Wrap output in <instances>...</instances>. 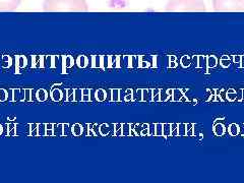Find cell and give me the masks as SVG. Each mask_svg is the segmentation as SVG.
Masks as SVG:
<instances>
[{
    "instance_id": "cell-7",
    "label": "cell",
    "mask_w": 244,
    "mask_h": 183,
    "mask_svg": "<svg viewBox=\"0 0 244 183\" xmlns=\"http://www.w3.org/2000/svg\"><path fill=\"white\" fill-rule=\"evenodd\" d=\"M217 62H218V59H217L216 56H207V69H209V68H214V67L217 65Z\"/></svg>"
},
{
    "instance_id": "cell-26",
    "label": "cell",
    "mask_w": 244,
    "mask_h": 183,
    "mask_svg": "<svg viewBox=\"0 0 244 183\" xmlns=\"http://www.w3.org/2000/svg\"><path fill=\"white\" fill-rule=\"evenodd\" d=\"M160 90H153V101H160Z\"/></svg>"
},
{
    "instance_id": "cell-16",
    "label": "cell",
    "mask_w": 244,
    "mask_h": 183,
    "mask_svg": "<svg viewBox=\"0 0 244 183\" xmlns=\"http://www.w3.org/2000/svg\"><path fill=\"white\" fill-rule=\"evenodd\" d=\"M180 63H181V65L183 67H188L190 65V58H189V56H188V55H184V56H182L181 57V60H180Z\"/></svg>"
},
{
    "instance_id": "cell-32",
    "label": "cell",
    "mask_w": 244,
    "mask_h": 183,
    "mask_svg": "<svg viewBox=\"0 0 244 183\" xmlns=\"http://www.w3.org/2000/svg\"><path fill=\"white\" fill-rule=\"evenodd\" d=\"M192 127H191V128H189V129L187 130V133H186V135H189V136H192L193 135V128H192Z\"/></svg>"
},
{
    "instance_id": "cell-29",
    "label": "cell",
    "mask_w": 244,
    "mask_h": 183,
    "mask_svg": "<svg viewBox=\"0 0 244 183\" xmlns=\"http://www.w3.org/2000/svg\"><path fill=\"white\" fill-rule=\"evenodd\" d=\"M3 92H4V90H0V101L1 102L5 101V100L7 99V95H4V96L2 95Z\"/></svg>"
},
{
    "instance_id": "cell-21",
    "label": "cell",
    "mask_w": 244,
    "mask_h": 183,
    "mask_svg": "<svg viewBox=\"0 0 244 183\" xmlns=\"http://www.w3.org/2000/svg\"><path fill=\"white\" fill-rule=\"evenodd\" d=\"M3 67H9L11 65V58L8 56H3Z\"/></svg>"
},
{
    "instance_id": "cell-1",
    "label": "cell",
    "mask_w": 244,
    "mask_h": 183,
    "mask_svg": "<svg viewBox=\"0 0 244 183\" xmlns=\"http://www.w3.org/2000/svg\"><path fill=\"white\" fill-rule=\"evenodd\" d=\"M43 9L47 12H84L89 5L86 0H44Z\"/></svg>"
},
{
    "instance_id": "cell-19",
    "label": "cell",
    "mask_w": 244,
    "mask_h": 183,
    "mask_svg": "<svg viewBox=\"0 0 244 183\" xmlns=\"http://www.w3.org/2000/svg\"><path fill=\"white\" fill-rule=\"evenodd\" d=\"M51 98L54 101H59V100L61 99V93H60V90H54L53 92H52L51 94Z\"/></svg>"
},
{
    "instance_id": "cell-28",
    "label": "cell",
    "mask_w": 244,
    "mask_h": 183,
    "mask_svg": "<svg viewBox=\"0 0 244 183\" xmlns=\"http://www.w3.org/2000/svg\"><path fill=\"white\" fill-rule=\"evenodd\" d=\"M84 97H82V101H90V90H82Z\"/></svg>"
},
{
    "instance_id": "cell-35",
    "label": "cell",
    "mask_w": 244,
    "mask_h": 183,
    "mask_svg": "<svg viewBox=\"0 0 244 183\" xmlns=\"http://www.w3.org/2000/svg\"><path fill=\"white\" fill-rule=\"evenodd\" d=\"M176 60V57L174 55H171L170 56V61H175Z\"/></svg>"
},
{
    "instance_id": "cell-31",
    "label": "cell",
    "mask_w": 244,
    "mask_h": 183,
    "mask_svg": "<svg viewBox=\"0 0 244 183\" xmlns=\"http://www.w3.org/2000/svg\"><path fill=\"white\" fill-rule=\"evenodd\" d=\"M177 66V63L175 62V61H170L169 62V67H171V68H174V67Z\"/></svg>"
},
{
    "instance_id": "cell-11",
    "label": "cell",
    "mask_w": 244,
    "mask_h": 183,
    "mask_svg": "<svg viewBox=\"0 0 244 183\" xmlns=\"http://www.w3.org/2000/svg\"><path fill=\"white\" fill-rule=\"evenodd\" d=\"M96 99L100 102L104 101V100L106 99V92L104 90H101V88L98 90L97 92H96Z\"/></svg>"
},
{
    "instance_id": "cell-33",
    "label": "cell",
    "mask_w": 244,
    "mask_h": 183,
    "mask_svg": "<svg viewBox=\"0 0 244 183\" xmlns=\"http://www.w3.org/2000/svg\"><path fill=\"white\" fill-rule=\"evenodd\" d=\"M125 101H129V100H132V93H130V95H127L125 97Z\"/></svg>"
},
{
    "instance_id": "cell-12",
    "label": "cell",
    "mask_w": 244,
    "mask_h": 183,
    "mask_svg": "<svg viewBox=\"0 0 244 183\" xmlns=\"http://www.w3.org/2000/svg\"><path fill=\"white\" fill-rule=\"evenodd\" d=\"M37 98H38V100H39V101H45V100L48 98L47 92H46L45 90H43V88H42V90H40L39 92L37 93Z\"/></svg>"
},
{
    "instance_id": "cell-17",
    "label": "cell",
    "mask_w": 244,
    "mask_h": 183,
    "mask_svg": "<svg viewBox=\"0 0 244 183\" xmlns=\"http://www.w3.org/2000/svg\"><path fill=\"white\" fill-rule=\"evenodd\" d=\"M163 135L164 136H170L171 135V124H163Z\"/></svg>"
},
{
    "instance_id": "cell-37",
    "label": "cell",
    "mask_w": 244,
    "mask_h": 183,
    "mask_svg": "<svg viewBox=\"0 0 244 183\" xmlns=\"http://www.w3.org/2000/svg\"><path fill=\"white\" fill-rule=\"evenodd\" d=\"M1 128H2V127H1V125H0V129H1ZM0 133H1V132H0Z\"/></svg>"
},
{
    "instance_id": "cell-4",
    "label": "cell",
    "mask_w": 244,
    "mask_h": 183,
    "mask_svg": "<svg viewBox=\"0 0 244 183\" xmlns=\"http://www.w3.org/2000/svg\"><path fill=\"white\" fill-rule=\"evenodd\" d=\"M22 1V0H0V12L15 10Z\"/></svg>"
},
{
    "instance_id": "cell-30",
    "label": "cell",
    "mask_w": 244,
    "mask_h": 183,
    "mask_svg": "<svg viewBox=\"0 0 244 183\" xmlns=\"http://www.w3.org/2000/svg\"><path fill=\"white\" fill-rule=\"evenodd\" d=\"M241 59H242L241 55H235V56H234V62H235V63H240V62H241Z\"/></svg>"
},
{
    "instance_id": "cell-24",
    "label": "cell",
    "mask_w": 244,
    "mask_h": 183,
    "mask_svg": "<svg viewBox=\"0 0 244 183\" xmlns=\"http://www.w3.org/2000/svg\"><path fill=\"white\" fill-rule=\"evenodd\" d=\"M207 56L205 55H198V63H197V68H201L203 67V63H205V59Z\"/></svg>"
},
{
    "instance_id": "cell-25",
    "label": "cell",
    "mask_w": 244,
    "mask_h": 183,
    "mask_svg": "<svg viewBox=\"0 0 244 183\" xmlns=\"http://www.w3.org/2000/svg\"><path fill=\"white\" fill-rule=\"evenodd\" d=\"M119 92H120V90L119 88H115V90H112V101H119V98H118V94Z\"/></svg>"
},
{
    "instance_id": "cell-8",
    "label": "cell",
    "mask_w": 244,
    "mask_h": 183,
    "mask_svg": "<svg viewBox=\"0 0 244 183\" xmlns=\"http://www.w3.org/2000/svg\"><path fill=\"white\" fill-rule=\"evenodd\" d=\"M214 132L216 135L222 136L225 133V127L223 124H215L214 125Z\"/></svg>"
},
{
    "instance_id": "cell-10",
    "label": "cell",
    "mask_w": 244,
    "mask_h": 183,
    "mask_svg": "<svg viewBox=\"0 0 244 183\" xmlns=\"http://www.w3.org/2000/svg\"><path fill=\"white\" fill-rule=\"evenodd\" d=\"M76 63H77V65L80 67L84 68V67H86V65L89 64V60H88V58H86L84 55H82V56H80L77 58V61H76Z\"/></svg>"
},
{
    "instance_id": "cell-20",
    "label": "cell",
    "mask_w": 244,
    "mask_h": 183,
    "mask_svg": "<svg viewBox=\"0 0 244 183\" xmlns=\"http://www.w3.org/2000/svg\"><path fill=\"white\" fill-rule=\"evenodd\" d=\"M171 135H178V124L177 123L171 124Z\"/></svg>"
},
{
    "instance_id": "cell-13",
    "label": "cell",
    "mask_w": 244,
    "mask_h": 183,
    "mask_svg": "<svg viewBox=\"0 0 244 183\" xmlns=\"http://www.w3.org/2000/svg\"><path fill=\"white\" fill-rule=\"evenodd\" d=\"M236 97H237V96H236L235 90H233V88H230V90H228V92H227V99H228V101H230V102L235 101Z\"/></svg>"
},
{
    "instance_id": "cell-14",
    "label": "cell",
    "mask_w": 244,
    "mask_h": 183,
    "mask_svg": "<svg viewBox=\"0 0 244 183\" xmlns=\"http://www.w3.org/2000/svg\"><path fill=\"white\" fill-rule=\"evenodd\" d=\"M187 133V130H186V124L182 123V124H178V135L180 136H185Z\"/></svg>"
},
{
    "instance_id": "cell-22",
    "label": "cell",
    "mask_w": 244,
    "mask_h": 183,
    "mask_svg": "<svg viewBox=\"0 0 244 183\" xmlns=\"http://www.w3.org/2000/svg\"><path fill=\"white\" fill-rule=\"evenodd\" d=\"M76 131H78V134H82V127L80 126V124H74L73 125V128H72V133H73L74 135H76Z\"/></svg>"
},
{
    "instance_id": "cell-36",
    "label": "cell",
    "mask_w": 244,
    "mask_h": 183,
    "mask_svg": "<svg viewBox=\"0 0 244 183\" xmlns=\"http://www.w3.org/2000/svg\"><path fill=\"white\" fill-rule=\"evenodd\" d=\"M241 92H242V99L241 100H242V101H244V88L241 90Z\"/></svg>"
},
{
    "instance_id": "cell-27",
    "label": "cell",
    "mask_w": 244,
    "mask_h": 183,
    "mask_svg": "<svg viewBox=\"0 0 244 183\" xmlns=\"http://www.w3.org/2000/svg\"><path fill=\"white\" fill-rule=\"evenodd\" d=\"M122 125L123 124L115 125V135H122Z\"/></svg>"
},
{
    "instance_id": "cell-34",
    "label": "cell",
    "mask_w": 244,
    "mask_h": 183,
    "mask_svg": "<svg viewBox=\"0 0 244 183\" xmlns=\"http://www.w3.org/2000/svg\"><path fill=\"white\" fill-rule=\"evenodd\" d=\"M154 67H157V57H154V64H153Z\"/></svg>"
},
{
    "instance_id": "cell-3",
    "label": "cell",
    "mask_w": 244,
    "mask_h": 183,
    "mask_svg": "<svg viewBox=\"0 0 244 183\" xmlns=\"http://www.w3.org/2000/svg\"><path fill=\"white\" fill-rule=\"evenodd\" d=\"M214 8L219 11L244 10V0H214Z\"/></svg>"
},
{
    "instance_id": "cell-2",
    "label": "cell",
    "mask_w": 244,
    "mask_h": 183,
    "mask_svg": "<svg viewBox=\"0 0 244 183\" xmlns=\"http://www.w3.org/2000/svg\"><path fill=\"white\" fill-rule=\"evenodd\" d=\"M166 9L168 11H203L205 5L203 0H170Z\"/></svg>"
},
{
    "instance_id": "cell-18",
    "label": "cell",
    "mask_w": 244,
    "mask_h": 183,
    "mask_svg": "<svg viewBox=\"0 0 244 183\" xmlns=\"http://www.w3.org/2000/svg\"><path fill=\"white\" fill-rule=\"evenodd\" d=\"M155 134L157 136H162L163 135V124L158 123L155 125Z\"/></svg>"
},
{
    "instance_id": "cell-5",
    "label": "cell",
    "mask_w": 244,
    "mask_h": 183,
    "mask_svg": "<svg viewBox=\"0 0 244 183\" xmlns=\"http://www.w3.org/2000/svg\"><path fill=\"white\" fill-rule=\"evenodd\" d=\"M27 65V58L24 56H16V68H15V72H20V69L24 67Z\"/></svg>"
},
{
    "instance_id": "cell-9",
    "label": "cell",
    "mask_w": 244,
    "mask_h": 183,
    "mask_svg": "<svg viewBox=\"0 0 244 183\" xmlns=\"http://www.w3.org/2000/svg\"><path fill=\"white\" fill-rule=\"evenodd\" d=\"M239 125L235 124V123H232V124L229 125V128H228V131H229V133L231 134V135H237L238 133H239Z\"/></svg>"
},
{
    "instance_id": "cell-23",
    "label": "cell",
    "mask_w": 244,
    "mask_h": 183,
    "mask_svg": "<svg viewBox=\"0 0 244 183\" xmlns=\"http://www.w3.org/2000/svg\"><path fill=\"white\" fill-rule=\"evenodd\" d=\"M129 124H123L122 125V135H129L130 131H129Z\"/></svg>"
},
{
    "instance_id": "cell-15",
    "label": "cell",
    "mask_w": 244,
    "mask_h": 183,
    "mask_svg": "<svg viewBox=\"0 0 244 183\" xmlns=\"http://www.w3.org/2000/svg\"><path fill=\"white\" fill-rule=\"evenodd\" d=\"M220 64L222 67H224V68H227V67L230 66V64H231V62H230V59L228 56H223L222 58H221V61H220Z\"/></svg>"
},
{
    "instance_id": "cell-6",
    "label": "cell",
    "mask_w": 244,
    "mask_h": 183,
    "mask_svg": "<svg viewBox=\"0 0 244 183\" xmlns=\"http://www.w3.org/2000/svg\"><path fill=\"white\" fill-rule=\"evenodd\" d=\"M183 97V94H182L181 90H178V88H173V95H172V101L173 102H177L180 101Z\"/></svg>"
}]
</instances>
